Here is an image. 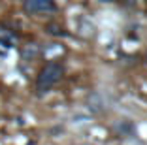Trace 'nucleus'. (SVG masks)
Returning <instances> with one entry per match:
<instances>
[{
    "label": "nucleus",
    "instance_id": "nucleus-2",
    "mask_svg": "<svg viewBox=\"0 0 147 145\" xmlns=\"http://www.w3.org/2000/svg\"><path fill=\"white\" fill-rule=\"evenodd\" d=\"M25 9L28 13H47L55 9L53 0H25Z\"/></svg>",
    "mask_w": 147,
    "mask_h": 145
},
{
    "label": "nucleus",
    "instance_id": "nucleus-3",
    "mask_svg": "<svg viewBox=\"0 0 147 145\" xmlns=\"http://www.w3.org/2000/svg\"><path fill=\"white\" fill-rule=\"evenodd\" d=\"M23 55H25V59H34V57L38 55V47L36 45H28L25 51H23Z\"/></svg>",
    "mask_w": 147,
    "mask_h": 145
},
{
    "label": "nucleus",
    "instance_id": "nucleus-1",
    "mask_svg": "<svg viewBox=\"0 0 147 145\" xmlns=\"http://www.w3.org/2000/svg\"><path fill=\"white\" fill-rule=\"evenodd\" d=\"M62 76V66L59 62H49L45 68L40 72L38 76V90L40 92H45L55 85Z\"/></svg>",
    "mask_w": 147,
    "mask_h": 145
}]
</instances>
